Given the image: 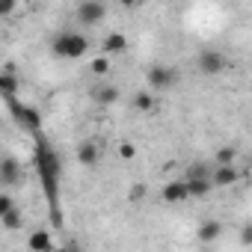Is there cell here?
Here are the masks:
<instances>
[{
  "label": "cell",
  "mask_w": 252,
  "mask_h": 252,
  "mask_svg": "<svg viewBox=\"0 0 252 252\" xmlns=\"http://www.w3.org/2000/svg\"><path fill=\"white\" fill-rule=\"evenodd\" d=\"M36 169H39V178H42V187H45V196L51 202V211H54V222L60 225V208H57V196H60V158L51 146V140H45L42 134L36 137Z\"/></svg>",
  "instance_id": "cell-1"
},
{
  "label": "cell",
  "mask_w": 252,
  "mask_h": 252,
  "mask_svg": "<svg viewBox=\"0 0 252 252\" xmlns=\"http://www.w3.org/2000/svg\"><path fill=\"white\" fill-rule=\"evenodd\" d=\"M86 48H89V39H86L83 33H60V36L51 42V51H54L57 57H65V60L83 57Z\"/></svg>",
  "instance_id": "cell-2"
},
{
  "label": "cell",
  "mask_w": 252,
  "mask_h": 252,
  "mask_svg": "<svg viewBox=\"0 0 252 252\" xmlns=\"http://www.w3.org/2000/svg\"><path fill=\"white\" fill-rule=\"evenodd\" d=\"M6 107L12 110V116H15V122L21 125L24 131H30V134H42V116H39V110L36 107H30V104H21L18 98H12V101H6Z\"/></svg>",
  "instance_id": "cell-3"
},
{
  "label": "cell",
  "mask_w": 252,
  "mask_h": 252,
  "mask_svg": "<svg viewBox=\"0 0 252 252\" xmlns=\"http://www.w3.org/2000/svg\"><path fill=\"white\" fill-rule=\"evenodd\" d=\"M146 80H149V89H152V92H166V89L175 86L178 71H175L172 65H152V68L146 71Z\"/></svg>",
  "instance_id": "cell-4"
},
{
  "label": "cell",
  "mask_w": 252,
  "mask_h": 252,
  "mask_svg": "<svg viewBox=\"0 0 252 252\" xmlns=\"http://www.w3.org/2000/svg\"><path fill=\"white\" fill-rule=\"evenodd\" d=\"M225 65H228V63H225V57H222L220 51H211V48H208V51H202V54H199V60H196V68H199L202 74H208V77L222 74V71H225Z\"/></svg>",
  "instance_id": "cell-5"
},
{
  "label": "cell",
  "mask_w": 252,
  "mask_h": 252,
  "mask_svg": "<svg viewBox=\"0 0 252 252\" xmlns=\"http://www.w3.org/2000/svg\"><path fill=\"white\" fill-rule=\"evenodd\" d=\"M74 15H77L80 24H98L107 15V6L101 3V0H83V3H77Z\"/></svg>",
  "instance_id": "cell-6"
},
{
  "label": "cell",
  "mask_w": 252,
  "mask_h": 252,
  "mask_svg": "<svg viewBox=\"0 0 252 252\" xmlns=\"http://www.w3.org/2000/svg\"><path fill=\"white\" fill-rule=\"evenodd\" d=\"M21 178H24V175H21L18 160H12V158H3V160H0V184H3V187H15Z\"/></svg>",
  "instance_id": "cell-7"
},
{
  "label": "cell",
  "mask_w": 252,
  "mask_h": 252,
  "mask_svg": "<svg viewBox=\"0 0 252 252\" xmlns=\"http://www.w3.org/2000/svg\"><path fill=\"white\" fill-rule=\"evenodd\" d=\"M237 181H240L237 166H214V172H211V184L214 187H231Z\"/></svg>",
  "instance_id": "cell-8"
},
{
  "label": "cell",
  "mask_w": 252,
  "mask_h": 252,
  "mask_svg": "<svg viewBox=\"0 0 252 252\" xmlns=\"http://www.w3.org/2000/svg\"><path fill=\"white\" fill-rule=\"evenodd\" d=\"M160 196H163V202H184V199H190V187H187V181H166Z\"/></svg>",
  "instance_id": "cell-9"
},
{
  "label": "cell",
  "mask_w": 252,
  "mask_h": 252,
  "mask_svg": "<svg viewBox=\"0 0 252 252\" xmlns=\"http://www.w3.org/2000/svg\"><path fill=\"white\" fill-rule=\"evenodd\" d=\"M98 158H101V149L95 146V140H83V143L77 146V160H80L83 166H95Z\"/></svg>",
  "instance_id": "cell-10"
},
{
  "label": "cell",
  "mask_w": 252,
  "mask_h": 252,
  "mask_svg": "<svg viewBox=\"0 0 252 252\" xmlns=\"http://www.w3.org/2000/svg\"><path fill=\"white\" fill-rule=\"evenodd\" d=\"M18 95V77L6 68L3 74H0V98H3V101H12Z\"/></svg>",
  "instance_id": "cell-11"
},
{
  "label": "cell",
  "mask_w": 252,
  "mask_h": 252,
  "mask_svg": "<svg viewBox=\"0 0 252 252\" xmlns=\"http://www.w3.org/2000/svg\"><path fill=\"white\" fill-rule=\"evenodd\" d=\"M27 243H30V252H54V246H51V234H48L45 228L33 231V234L27 237Z\"/></svg>",
  "instance_id": "cell-12"
},
{
  "label": "cell",
  "mask_w": 252,
  "mask_h": 252,
  "mask_svg": "<svg viewBox=\"0 0 252 252\" xmlns=\"http://www.w3.org/2000/svg\"><path fill=\"white\" fill-rule=\"evenodd\" d=\"M220 234H222V225H220L217 220H208V222H202V225H199V231H196V237H199L202 243H214Z\"/></svg>",
  "instance_id": "cell-13"
},
{
  "label": "cell",
  "mask_w": 252,
  "mask_h": 252,
  "mask_svg": "<svg viewBox=\"0 0 252 252\" xmlns=\"http://www.w3.org/2000/svg\"><path fill=\"white\" fill-rule=\"evenodd\" d=\"M184 181H187V187H190V199H202V196H208V193L214 190L211 178H184Z\"/></svg>",
  "instance_id": "cell-14"
},
{
  "label": "cell",
  "mask_w": 252,
  "mask_h": 252,
  "mask_svg": "<svg viewBox=\"0 0 252 252\" xmlns=\"http://www.w3.org/2000/svg\"><path fill=\"white\" fill-rule=\"evenodd\" d=\"M125 48H128L125 33H110V36L104 39V54H125Z\"/></svg>",
  "instance_id": "cell-15"
},
{
  "label": "cell",
  "mask_w": 252,
  "mask_h": 252,
  "mask_svg": "<svg viewBox=\"0 0 252 252\" xmlns=\"http://www.w3.org/2000/svg\"><path fill=\"white\" fill-rule=\"evenodd\" d=\"M234 160H237V149L234 146H222L214 155V166H234Z\"/></svg>",
  "instance_id": "cell-16"
},
{
  "label": "cell",
  "mask_w": 252,
  "mask_h": 252,
  "mask_svg": "<svg viewBox=\"0 0 252 252\" xmlns=\"http://www.w3.org/2000/svg\"><path fill=\"white\" fill-rule=\"evenodd\" d=\"M92 98H95L98 104H113V101L119 98V89H116V86H101V89L92 92Z\"/></svg>",
  "instance_id": "cell-17"
},
{
  "label": "cell",
  "mask_w": 252,
  "mask_h": 252,
  "mask_svg": "<svg viewBox=\"0 0 252 252\" xmlns=\"http://www.w3.org/2000/svg\"><path fill=\"white\" fill-rule=\"evenodd\" d=\"M0 222H3L6 231H18V228L24 225V217H21V211H12V214H6V217H0Z\"/></svg>",
  "instance_id": "cell-18"
},
{
  "label": "cell",
  "mask_w": 252,
  "mask_h": 252,
  "mask_svg": "<svg viewBox=\"0 0 252 252\" xmlns=\"http://www.w3.org/2000/svg\"><path fill=\"white\" fill-rule=\"evenodd\" d=\"M134 107L143 110V113H149V110L155 107V95H152V92H137V95H134Z\"/></svg>",
  "instance_id": "cell-19"
},
{
  "label": "cell",
  "mask_w": 252,
  "mask_h": 252,
  "mask_svg": "<svg viewBox=\"0 0 252 252\" xmlns=\"http://www.w3.org/2000/svg\"><path fill=\"white\" fill-rule=\"evenodd\" d=\"M119 158H122V160H134V158H137V146H134L131 140H122V143H119Z\"/></svg>",
  "instance_id": "cell-20"
},
{
  "label": "cell",
  "mask_w": 252,
  "mask_h": 252,
  "mask_svg": "<svg viewBox=\"0 0 252 252\" xmlns=\"http://www.w3.org/2000/svg\"><path fill=\"white\" fill-rule=\"evenodd\" d=\"M12 211H15L12 196H9V193H0V217H6V214H12Z\"/></svg>",
  "instance_id": "cell-21"
},
{
  "label": "cell",
  "mask_w": 252,
  "mask_h": 252,
  "mask_svg": "<svg viewBox=\"0 0 252 252\" xmlns=\"http://www.w3.org/2000/svg\"><path fill=\"white\" fill-rule=\"evenodd\" d=\"M89 68H92L95 74H107V71H110V60H107V57H98V60H92Z\"/></svg>",
  "instance_id": "cell-22"
},
{
  "label": "cell",
  "mask_w": 252,
  "mask_h": 252,
  "mask_svg": "<svg viewBox=\"0 0 252 252\" xmlns=\"http://www.w3.org/2000/svg\"><path fill=\"white\" fill-rule=\"evenodd\" d=\"M240 243L243 246H252V225H243L240 228Z\"/></svg>",
  "instance_id": "cell-23"
},
{
  "label": "cell",
  "mask_w": 252,
  "mask_h": 252,
  "mask_svg": "<svg viewBox=\"0 0 252 252\" xmlns=\"http://www.w3.org/2000/svg\"><path fill=\"white\" fill-rule=\"evenodd\" d=\"M54 252H71V249H65V246H63V249H54Z\"/></svg>",
  "instance_id": "cell-24"
}]
</instances>
